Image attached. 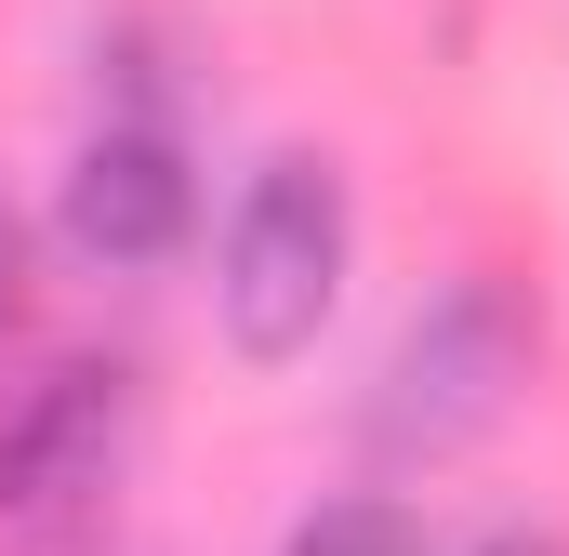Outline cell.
Returning <instances> with one entry per match:
<instances>
[{
	"label": "cell",
	"instance_id": "obj_5",
	"mask_svg": "<svg viewBox=\"0 0 569 556\" xmlns=\"http://www.w3.org/2000/svg\"><path fill=\"white\" fill-rule=\"evenodd\" d=\"M279 556H425V517L398 490H331L279 530Z\"/></svg>",
	"mask_w": 569,
	"mask_h": 556
},
{
	"label": "cell",
	"instance_id": "obj_3",
	"mask_svg": "<svg viewBox=\"0 0 569 556\" xmlns=\"http://www.w3.org/2000/svg\"><path fill=\"white\" fill-rule=\"evenodd\" d=\"M120 411H133L120 358H80V345L13 358L0 371V517H40V504L93 490L107 450H120Z\"/></svg>",
	"mask_w": 569,
	"mask_h": 556
},
{
	"label": "cell",
	"instance_id": "obj_2",
	"mask_svg": "<svg viewBox=\"0 0 569 556\" xmlns=\"http://www.w3.org/2000/svg\"><path fill=\"white\" fill-rule=\"evenodd\" d=\"M345 266H358V212H345V172L318 146H279L239 212H226V252H212V318L239 358H305L345 305Z\"/></svg>",
	"mask_w": 569,
	"mask_h": 556
},
{
	"label": "cell",
	"instance_id": "obj_1",
	"mask_svg": "<svg viewBox=\"0 0 569 556\" xmlns=\"http://www.w3.org/2000/svg\"><path fill=\"white\" fill-rule=\"evenodd\" d=\"M530 371H543V318L517 305V278L463 266L450 291L411 305V331L385 345V371H371V464H450V450H477L490 424L530 398Z\"/></svg>",
	"mask_w": 569,
	"mask_h": 556
},
{
	"label": "cell",
	"instance_id": "obj_6",
	"mask_svg": "<svg viewBox=\"0 0 569 556\" xmlns=\"http://www.w3.org/2000/svg\"><path fill=\"white\" fill-rule=\"evenodd\" d=\"M463 556H569V544H557V530H530V517H503V530H477Z\"/></svg>",
	"mask_w": 569,
	"mask_h": 556
},
{
	"label": "cell",
	"instance_id": "obj_7",
	"mask_svg": "<svg viewBox=\"0 0 569 556\" xmlns=\"http://www.w3.org/2000/svg\"><path fill=\"white\" fill-rule=\"evenodd\" d=\"M13 305H27V239H13V212H0V331H13Z\"/></svg>",
	"mask_w": 569,
	"mask_h": 556
},
{
	"label": "cell",
	"instance_id": "obj_4",
	"mask_svg": "<svg viewBox=\"0 0 569 556\" xmlns=\"http://www.w3.org/2000/svg\"><path fill=\"white\" fill-rule=\"evenodd\" d=\"M67 252L80 266H172L186 226H199V172L159 120H107V133L67 159V199H53Z\"/></svg>",
	"mask_w": 569,
	"mask_h": 556
}]
</instances>
